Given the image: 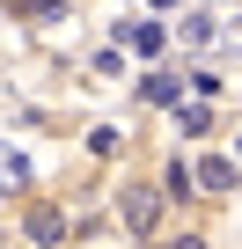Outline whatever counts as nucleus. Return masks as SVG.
Returning <instances> with one entry per match:
<instances>
[{
    "instance_id": "f257e3e1",
    "label": "nucleus",
    "mask_w": 242,
    "mask_h": 249,
    "mask_svg": "<svg viewBox=\"0 0 242 249\" xmlns=\"http://www.w3.org/2000/svg\"><path fill=\"white\" fill-rule=\"evenodd\" d=\"M154 220H162V191L154 183H125L117 191V227L125 234H154Z\"/></svg>"
},
{
    "instance_id": "f03ea898",
    "label": "nucleus",
    "mask_w": 242,
    "mask_h": 249,
    "mask_svg": "<svg viewBox=\"0 0 242 249\" xmlns=\"http://www.w3.org/2000/svg\"><path fill=\"white\" fill-rule=\"evenodd\" d=\"M30 242H37V249L66 242V213H59V205H30Z\"/></svg>"
},
{
    "instance_id": "7ed1b4c3",
    "label": "nucleus",
    "mask_w": 242,
    "mask_h": 249,
    "mask_svg": "<svg viewBox=\"0 0 242 249\" xmlns=\"http://www.w3.org/2000/svg\"><path fill=\"white\" fill-rule=\"evenodd\" d=\"M117 37H132V52H140V59H162V44H169V30H162V22H132V30H117Z\"/></svg>"
},
{
    "instance_id": "20e7f679",
    "label": "nucleus",
    "mask_w": 242,
    "mask_h": 249,
    "mask_svg": "<svg viewBox=\"0 0 242 249\" xmlns=\"http://www.w3.org/2000/svg\"><path fill=\"white\" fill-rule=\"evenodd\" d=\"M198 191H235V161L227 154H205L198 161Z\"/></svg>"
},
{
    "instance_id": "39448f33",
    "label": "nucleus",
    "mask_w": 242,
    "mask_h": 249,
    "mask_svg": "<svg viewBox=\"0 0 242 249\" xmlns=\"http://www.w3.org/2000/svg\"><path fill=\"white\" fill-rule=\"evenodd\" d=\"M162 191H169V198H191V191H198V169L169 161V169H162Z\"/></svg>"
},
{
    "instance_id": "423d86ee",
    "label": "nucleus",
    "mask_w": 242,
    "mask_h": 249,
    "mask_svg": "<svg viewBox=\"0 0 242 249\" xmlns=\"http://www.w3.org/2000/svg\"><path fill=\"white\" fill-rule=\"evenodd\" d=\"M15 15H30V22H59L66 8H59V0H15Z\"/></svg>"
},
{
    "instance_id": "0eeeda50",
    "label": "nucleus",
    "mask_w": 242,
    "mask_h": 249,
    "mask_svg": "<svg viewBox=\"0 0 242 249\" xmlns=\"http://www.w3.org/2000/svg\"><path fill=\"white\" fill-rule=\"evenodd\" d=\"M140 95H147V103H176V81H169V73H147Z\"/></svg>"
},
{
    "instance_id": "6e6552de",
    "label": "nucleus",
    "mask_w": 242,
    "mask_h": 249,
    "mask_svg": "<svg viewBox=\"0 0 242 249\" xmlns=\"http://www.w3.org/2000/svg\"><path fill=\"white\" fill-rule=\"evenodd\" d=\"M176 30H184V44H205V37H213V22H205V15H184Z\"/></svg>"
},
{
    "instance_id": "1a4fd4ad",
    "label": "nucleus",
    "mask_w": 242,
    "mask_h": 249,
    "mask_svg": "<svg viewBox=\"0 0 242 249\" xmlns=\"http://www.w3.org/2000/svg\"><path fill=\"white\" fill-rule=\"evenodd\" d=\"M30 169H22V154H0V183H22Z\"/></svg>"
},
{
    "instance_id": "9d476101",
    "label": "nucleus",
    "mask_w": 242,
    "mask_h": 249,
    "mask_svg": "<svg viewBox=\"0 0 242 249\" xmlns=\"http://www.w3.org/2000/svg\"><path fill=\"white\" fill-rule=\"evenodd\" d=\"M169 249H205V234H176V242H169Z\"/></svg>"
},
{
    "instance_id": "9b49d317",
    "label": "nucleus",
    "mask_w": 242,
    "mask_h": 249,
    "mask_svg": "<svg viewBox=\"0 0 242 249\" xmlns=\"http://www.w3.org/2000/svg\"><path fill=\"white\" fill-rule=\"evenodd\" d=\"M154 8H176V0H154Z\"/></svg>"
}]
</instances>
